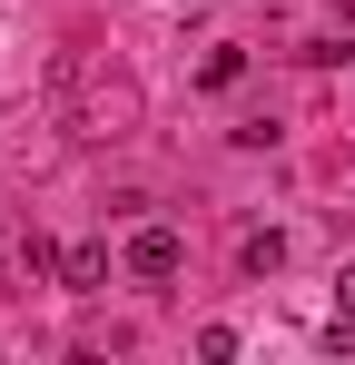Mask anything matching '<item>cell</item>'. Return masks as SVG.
<instances>
[{"label": "cell", "mask_w": 355, "mask_h": 365, "mask_svg": "<svg viewBox=\"0 0 355 365\" xmlns=\"http://www.w3.org/2000/svg\"><path fill=\"white\" fill-rule=\"evenodd\" d=\"M178 267H187V237H178V227H138V237H128V277H138V287H168Z\"/></svg>", "instance_id": "obj_1"}, {"label": "cell", "mask_w": 355, "mask_h": 365, "mask_svg": "<svg viewBox=\"0 0 355 365\" xmlns=\"http://www.w3.org/2000/svg\"><path fill=\"white\" fill-rule=\"evenodd\" d=\"M59 287H69V297H99V287H109V247H69V257H59Z\"/></svg>", "instance_id": "obj_2"}, {"label": "cell", "mask_w": 355, "mask_h": 365, "mask_svg": "<svg viewBox=\"0 0 355 365\" xmlns=\"http://www.w3.org/2000/svg\"><path fill=\"white\" fill-rule=\"evenodd\" d=\"M277 267H287V237L257 227V237H247V277H277Z\"/></svg>", "instance_id": "obj_3"}, {"label": "cell", "mask_w": 355, "mask_h": 365, "mask_svg": "<svg viewBox=\"0 0 355 365\" xmlns=\"http://www.w3.org/2000/svg\"><path fill=\"white\" fill-rule=\"evenodd\" d=\"M336 316H355V267H346V277H336Z\"/></svg>", "instance_id": "obj_4"}]
</instances>
